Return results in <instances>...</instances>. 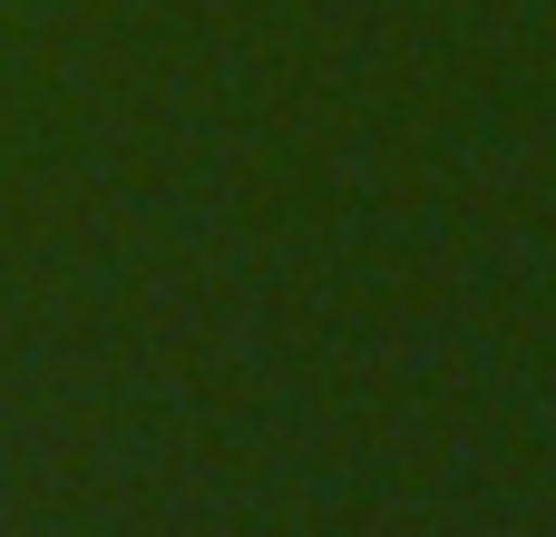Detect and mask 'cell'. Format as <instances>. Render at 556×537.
<instances>
[]
</instances>
